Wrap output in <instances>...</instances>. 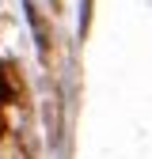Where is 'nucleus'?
I'll list each match as a JSON object with an SVG mask.
<instances>
[{
    "mask_svg": "<svg viewBox=\"0 0 152 159\" xmlns=\"http://www.w3.org/2000/svg\"><path fill=\"white\" fill-rule=\"evenodd\" d=\"M12 95H15V91L8 87V68L0 65V102H12Z\"/></svg>",
    "mask_w": 152,
    "mask_h": 159,
    "instance_id": "f257e3e1",
    "label": "nucleus"
},
{
    "mask_svg": "<svg viewBox=\"0 0 152 159\" xmlns=\"http://www.w3.org/2000/svg\"><path fill=\"white\" fill-rule=\"evenodd\" d=\"M0 136H4V121H0Z\"/></svg>",
    "mask_w": 152,
    "mask_h": 159,
    "instance_id": "f03ea898",
    "label": "nucleus"
}]
</instances>
